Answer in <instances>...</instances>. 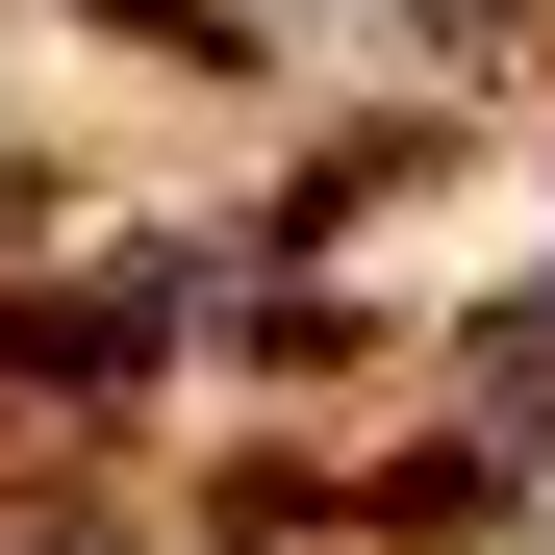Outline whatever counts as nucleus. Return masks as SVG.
I'll return each instance as SVG.
<instances>
[{"mask_svg":"<svg viewBox=\"0 0 555 555\" xmlns=\"http://www.w3.org/2000/svg\"><path fill=\"white\" fill-rule=\"evenodd\" d=\"M102 26H127V51H203V76L253 51V26H228V0H102Z\"/></svg>","mask_w":555,"mask_h":555,"instance_id":"nucleus-1","label":"nucleus"}]
</instances>
